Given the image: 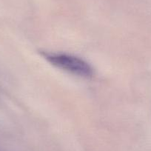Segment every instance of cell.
I'll use <instances>...</instances> for the list:
<instances>
[{
  "instance_id": "1",
  "label": "cell",
  "mask_w": 151,
  "mask_h": 151,
  "mask_svg": "<svg viewBox=\"0 0 151 151\" xmlns=\"http://www.w3.org/2000/svg\"><path fill=\"white\" fill-rule=\"evenodd\" d=\"M45 59L51 65L81 77H91L93 69L88 62L81 58L66 53H43Z\"/></svg>"
}]
</instances>
